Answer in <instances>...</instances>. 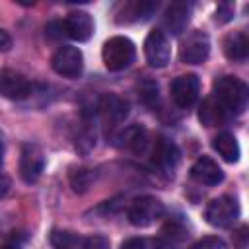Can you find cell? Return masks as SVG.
Returning a JSON list of instances; mask_svg holds the SVG:
<instances>
[{"label": "cell", "instance_id": "cell-1", "mask_svg": "<svg viewBox=\"0 0 249 249\" xmlns=\"http://www.w3.org/2000/svg\"><path fill=\"white\" fill-rule=\"evenodd\" d=\"M226 111L228 115H239L247 107L249 89L245 82H241L235 76H222L214 82V95H212Z\"/></svg>", "mask_w": 249, "mask_h": 249}, {"label": "cell", "instance_id": "cell-2", "mask_svg": "<svg viewBox=\"0 0 249 249\" xmlns=\"http://www.w3.org/2000/svg\"><path fill=\"white\" fill-rule=\"evenodd\" d=\"M101 58H103V64L107 70L119 72V70L128 68L134 62L136 47L128 37L117 35V37H111L109 41H105L103 51H101Z\"/></svg>", "mask_w": 249, "mask_h": 249}, {"label": "cell", "instance_id": "cell-3", "mask_svg": "<svg viewBox=\"0 0 249 249\" xmlns=\"http://www.w3.org/2000/svg\"><path fill=\"white\" fill-rule=\"evenodd\" d=\"M163 216V202L152 195L138 196L128 206V220L136 228H146Z\"/></svg>", "mask_w": 249, "mask_h": 249}, {"label": "cell", "instance_id": "cell-4", "mask_svg": "<svg viewBox=\"0 0 249 249\" xmlns=\"http://www.w3.org/2000/svg\"><path fill=\"white\" fill-rule=\"evenodd\" d=\"M237 216H239V204L230 195H224V196L210 200L206 210H204L206 222L214 228H230L235 224Z\"/></svg>", "mask_w": 249, "mask_h": 249}, {"label": "cell", "instance_id": "cell-5", "mask_svg": "<svg viewBox=\"0 0 249 249\" xmlns=\"http://www.w3.org/2000/svg\"><path fill=\"white\" fill-rule=\"evenodd\" d=\"M51 245L54 249H109V243L101 235H80L68 230H54L51 233Z\"/></svg>", "mask_w": 249, "mask_h": 249}, {"label": "cell", "instance_id": "cell-6", "mask_svg": "<svg viewBox=\"0 0 249 249\" xmlns=\"http://www.w3.org/2000/svg\"><path fill=\"white\" fill-rule=\"evenodd\" d=\"M53 70L62 78H78L84 70V54L78 47L62 45L51 58Z\"/></svg>", "mask_w": 249, "mask_h": 249}, {"label": "cell", "instance_id": "cell-7", "mask_svg": "<svg viewBox=\"0 0 249 249\" xmlns=\"http://www.w3.org/2000/svg\"><path fill=\"white\" fill-rule=\"evenodd\" d=\"M144 54L150 66L154 68H163L169 58H171V45L161 29H152L144 41Z\"/></svg>", "mask_w": 249, "mask_h": 249}, {"label": "cell", "instance_id": "cell-8", "mask_svg": "<svg viewBox=\"0 0 249 249\" xmlns=\"http://www.w3.org/2000/svg\"><path fill=\"white\" fill-rule=\"evenodd\" d=\"M210 54V39L204 31H191L179 49V56L185 64H200Z\"/></svg>", "mask_w": 249, "mask_h": 249}, {"label": "cell", "instance_id": "cell-9", "mask_svg": "<svg viewBox=\"0 0 249 249\" xmlns=\"http://www.w3.org/2000/svg\"><path fill=\"white\" fill-rule=\"evenodd\" d=\"M198 91L200 82L195 74H183L171 82V99L181 109H189L191 105H195V101L198 99Z\"/></svg>", "mask_w": 249, "mask_h": 249}, {"label": "cell", "instance_id": "cell-10", "mask_svg": "<svg viewBox=\"0 0 249 249\" xmlns=\"http://www.w3.org/2000/svg\"><path fill=\"white\" fill-rule=\"evenodd\" d=\"M45 169V154L37 144H25L19 156V175L25 183H35Z\"/></svg>", "mask_w": 249, "mask_h": 249}, {"label": "cell", "instance_id": "cell-11", "mask_svg": "<svg viewBox=\"0 0 249 249\" xmlns=\"http://www.w3.org/2000/svg\"><path fill=\"white\" fill-rule=\"evenodd\" d=\"M33 91V84L16 70H2L0 72V93L8 99H27Z\"/></svg>", "mask_w": 249, "mask_h": 249}, {"label": "cell", "instance_id": "cell-12", "mask_svg": "<svg viewBox=\"0 0 249 249\" xmlns=\"http://www.w3.org/2000/svg\"><path fill=\"white\" fill-rule=\"evenodd\" d=\"M97 113L101 115V119L115 126V124H121L126 115H128V103L124 97L117 95V93H103L99 99H97Z\"/></svg>", "mask_w": 249, "mask_h": 249}, {"label": "cell", "instance_id": "cell-13", "mask_svg": "<svg viewBox=\"0 0 249 249\" xmlns=\"http://www.w3.org/2000/svg\"><path fill=\"white\" fill-rule=\"evenodd\" d=\"M62 27L64 35L78 43H84L93 35V19L88 12H70L62 21Z\"/></svg>", "mask_w": 249, "mask_h": 249}, {"label": "cell", "instance_id": "cell-14", "mask_svg": "<svg viewBox=\"0 0 249 249\" xmlns=\"http://www.w3.org/2000/svg\"><path fill=\"white\" fill-rule=\"evenodd\" d=\"M150 156H152L154 165H158L163 171H173L179 163L177 146L165 138H158L154 144H150Z\"/></svg>", "mask_w": 249, "mask_h": 249}, {"label": "cell", "instance_id": "cell-15", "mask_svg": "<svg viewBox=\"0 0 249 249\" xmlns=\"http://www.w3.org/2000/svg\"><path fill=\"white\" fill-rule=\"evenodd\" d=\"M191 177H193L196 183H200V185L214 187V185L222 183L224 171L220 169V165H218L212 158L202 156V158H198V160L193 163V167H191Z\"/></svg>", "mask_w": 249, "mask_h": 249}, {"label": "cell", "instance_id": "cell-16", "mask_svg": "<svg viewBox=\"0 0 249 249\" xmlns=\"http://www.w3.org/2000/svg\"><path fill=\"white\" fill-rule=\"evenodd\" d=\"M189 18H191V4L173 2L163 14V27L171 35H179L181 31H185V27L189 23Z\"/></svg>", "mask_w": 249, "mask_h": 249}, {"label": "cell", "instance_id": "cell-17", "mask_svg": "<svg viewBox=\"0 0 249 249\" xmlns=\"http://www.w3.org/2000/svg\"><path fill=\"white\" fill-rule=\"evenodd\" d=\"M222 49H224V54L233 60V62H243L249 54V41H247V35L243 31H231L224 37V43H222Z\"/></svg>", "mask_w": 249, "mask_h": 249}, {"label": "cell", "instance_id": "cell-18", "mask_svg": "<svg viewBox=\"0 0 249 249\" xmlns=\"http://www.w3.org/2000/svg\"><path fill=\"white\" fill-rule=\"evenodd\" d=\"M228 119H230L228 111L214 97H206L202 101V105L198 109V121L204 126H218V124H224Z\"/></svg>", "mask_w": 249, "mask_h": 249}, {"label": "cell", "instance_id": "cell-19", "mask_svg": "<svg viewBox=\"0 0 249 249\" xmlns=\"http://www.w3.org/2000/svg\"><path fill=\"white\" fill-rule=\"evenodd\" d=\"M158 8V2H152V0H132V2H126L123 6V12H121V19L119 21H144L148 19Z\"/></svg>", "mask_w": 249, "mask_h": 249}, {"label": "cell", "instance_id": "cell-20", "mask_svg": "<svg viewBox=\"0 0 249 249\" xmlns=\"http://www.w3.org/2000/svg\"><path fill=\"white\" fill-rule=\"evenodd\" d=\"M212 146H214V150L222 156V160H226V161H230V163H233V161L239 160V144H237V140H235L233 134H230V132H220V134L214 138Z\"/></svg>", "mask_w": 249, "mask_h": 249}, {"label": "cell", "instance_id": "cell-21", "mask_svg": "<svg viewBox=\"0 0 249 249\" xmlns=\"http://www.w3.org/2000/svg\"><path fill=\"white\" fill-rule=\"evenodd\" d=\"M121 249H173V247L171 243L160 237H132L126 239L121 245Z\"/></svg>", "mask_w": 249, "mask_h": 249}, {"label": "cell", "instance_id": "cell-22", "mask_svg": "<svg viewBox=\"0 0 249 249\" xmlns=\"http://www.w3.org/2000/svg\"><path fill=\"white\" fill-rule=\"evenodd\" d=\"M91 181H93V171H91V169L78 167V169H74V171L70 173V185H72V189L78 191V193L86 191V189L91 185Z\"/></svg>", "mask_w": 249, "mask_h": 249}, {"label": "cell", "instance_id": "cell-23", "mask_svg": "<svg viewBox=\"0 0 249 249\" xmlns=\"http://www.w3.org/2000/svg\"><path fill=\"white\" fill-rule=\"evenodd\" d=\"M138 91H140V93H138L140 99H142L146 105H154V103L158 101V84H156V82L144 80V82L140 84Z\"/></svg>", "mask_w": 249, "mask_h": 249}, {"label": "cell", "instance_id": "cell-24", "mask_svg": "<svg viewBox=\"0 0 249 249\" xmlns=\"http://www.w3.org/2000/svg\"><path fill=\"white\" fill-rule=\"evenodd\" d=\"M189 249H224V243H222V239H218V237H202V239H198L196 243H193Z\"/></svg>", "mask_w": 249, "mask_h": 249}, {"label": "cell", "instance_id": "cell-25", "mask_svg": "<svg viewBox=\"0 0 249 249\" xmlns=\"http://www.w3.org/2000/svg\"><path fill=\"white\" fill-rule=\"evenodd\" d=\"M233 241H235V245H237V249H245V245H247V228L245 226H241L239 230H237V233H233Z\"/></svg>", "mask_w": 249, "mask_h": 249}, {"label": "cell", "instance_id": "cell-26", "mask_svg": "<svg viewBox=\"0 0 249 249\" xmlns=\"http://www.w3.org/2000/svg\"><path fill=\"white\" fill-rule=\"evenodd\" d=\"M10 47H12V39H10L8 31H4V29L0 27V53L10 51Z\"/></svg>", "mask_w": 249, "mask_h": 249}, {"label": "cell", "instance_id": "cell-27", "mask_svg": "<svg viewBox=\"0 0 249 249\" xmlns=\"http://www.w3.org/2000/svg\"><path fill=\"white\" fill-rule=\"evenodd\" d=\"M216 19H220V21H228V19H231V10H230V6H220Z\"/></svg>", "mask_w": 249, "mask_h": 249}, {"label": "cell", "instance_id": "cell-28", "mask_svg": "<svg viewBox=\"0 0 249 249\" xmlns=\"http://www.w3.org/2000/svg\"><path fill=\"white\" fill-rule=\"evenodd\" d=\"M8 189H10V179L4 173H0V196H4L8 193Z\"/></svg>", "mask_w": 249, "mask_h": 249}, {"label": "cell", "instance_id": "cell-29", "mask_svg": "<svg viewBox=\"0 0 249 249\" xmlns=\"http://www.w3.org/2000/svg\"><path fill=\"white\" fill-rule=\"evenodd\" d=\"M0 249H18V245H12V243H4V245H0Z\"/></svg>", "mask_w": 249, "mask_h": 249}, {"label": "cell", "instance_id": "cell-30", "mask_svg": "<svg viewBox=\"0 0 249 249\" xmlns=\"http://www.w3.org/2000/svg\"><path fill=\"white\" fill-rule=\"evenodd\" d=\"M0 165H2V144H0Z\"/></svg>", "mask_w": 249, "mask_h": 249}]
</instances>
